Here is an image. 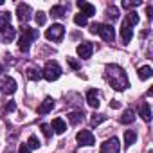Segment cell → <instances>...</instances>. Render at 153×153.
<instances>
[{
  "mask_svg": "<svg viewBox=\"0 0 153 153\" xmlns=\"http://www.w3.org/2000/svg\"><path fill=\"white\" fill-rule=\"evenodd\" d=\"M106 79L110 81V85L115 90H126L130 87L128 78H126V72L119 65H108L106 67Z\"/></svg>",
  "mask_w": 153,
  "mask_h": 153,
  "instance_id": "obj_1",
  "label": "cell"
},
{
  "mask_svg": "<svg viewBox=\"0 0 153 153\" xmlns=\"http://www.w3.org/2000/svg\"><path fill=\"white\" fill-rule=\"evenodd\" d=\"M36 38H38V31L36 29H31L27 25H22V36L18 40V49L22 52H27L29 47H31V42L36 40Z\"/></svg>",
  "mask_w": 153,
  "mask_h": 153,
  "instance_id": "obj_2",
  "label": "cell"
},
{
  "mask_svg": "<svg viewBox=\"0 0 153 153\" xmlns=\"http://www.w3.org/2000/svg\"><path fill=\"white\" fill-rule=\"evenodd\" d=\"M61 76V68L56 61H47L43 70H42V78H45L47 81H56Z\"/></svg>",
  "mask_w": 153,
  "mask_h": 153,
  "instance_id": "obj_3",
  "label": "cell"
},
{
  "mask_svg": "<svg viewBox=\"0 0 153 153\" xmlns=\"http://www.w3.org/2000/svg\"><path fill=\"white\" fill-rule=\"evenodd\" d=\"M63 34H65V27H63L61 24H52V25L47 29L45 38L51 40V42H61Z\"/></svg>",
  "mask_w": 153,
  "mask_h": 153,
  "instance_id": "obj_4",
  "label": "cell"
},
{
  "mask_svg": "<svg viewBox=\"0 0 153 153\" xmlns=\"http://www.w3.org/2000/svg\"><path fill=\"white\" fill-rule=\"evenodd\" d=\"M76 140H78L81 146H92L96 142V137L90 130H81L78 131V135H76Z\"/></svg>",
  "mask_w": 153,
  "mask_h": 153,
  "instance_id": "obj_5",
  "label": "cell"
},
{
  "mask_svg": "<svg viewBox=\"0 0 153 153\" xmlns=\"http://www.w3.org/2000/svg\"><path fill=\"white\" fill-rule=\"evenodd\" d=\"M119 149H121V142H119L117 137H112V139L105 140L103 146H101L103 153H119Z\"/></svg>",
  "mask_w": 153,
  "mask_h": 153,
  "instance_id": "obj_6",
  "label": "cell"
},
{
  "mask_svg": "<svg viewBox=\"0 0 153 153\" xmlns=\"http://www.w3.org/2000/svg\"><path fill=\"white\" fill-rule=\"evenodd\" d=\"M0 90H2L4 94H15L16 92V81L13 79V78H2V81H0Z\"/></svg>",
  "mask_w": 153,
  "mask_h": 153,
  "instance_id": "obj_7",
  "label": "cell"
},
{
  "mask_svg": "<svg viewBox=\"0 0 153 153\" xmlns=\"http://www.w3.org/2000/svg\"><path fill=\"white\" fill-rule=\"evenodd\" d=\"M76 51H78V56L81 59H88L92 56V52H94V45L90 42H83V43L78 45V49H76Z\"/></svg>",
  "mask_w": 153,
  "mask_h": 153,
  "instance_id": "obj_8",
  "label": "cell"
},
{
  "mask_svg": "<svg viewBox=\"0 0 153 153\" xmlns=\"http://www.w3.org/2000/svg\"><path fill=\"white\" fill-rule=\"evenodd\" d=\"M16 15H18V20L24 24L31 18V6L29 4H18L16 6Z\"/></svg>",
  "mask_w": 153,
  "mask_h": 153,
  "instance_id": "obj_9",
  "label": "cell"
},
{
  "mask_svg": "<svg viewBox=\"0 0 153 153\" xmlns=\"http://www.w3.org/2000/svg\"><path fill=\"white\" fill-rule=\"evenodd\" d=\"M97 34H101V38L105 42H114V38H115V31H114L112 25H103L101 24V29H99Z\"/></svg>",
  "mask_w": 153,
  "mask_h": 153,
  "instance_id": "obj_10",
  "label": "cell"
},
{
  "mask_svg": "<svg viewBox=\"0 0 153 153\" xmlns=\"http://www.w3.org/2000/svg\"><path fill=\"white\" fill-rule=\"evenodd\" d=\"M78 7L81 9V15H85L87 18L96 15V7H94L92 4H88V2H83V0H79V2H78Z\"/></svg>",
  "mask_w": 153,
  "mask_h": 153,
  "instance_id": "obj_11",
  "label": "cell"
},
{
  "mask_svg": "<svg viewBox=\"0 0 153 153\" xmlns=\"http://www.w3.org/2000/svg\"><path fill=\"white\" fill-rule=\"evenodd\" d=\"M87 103H88V106H92V108H99V92L97 90H88V94H87Z\"/></svg>",
  "mask_w": 153,
  "mask_h": 153,
  "instance_id": "obj_12",
  "label": "cell"
},
{
  "mask_svg": "<svg viewBox=\"0 0 153 153\" xmlns=\"http://www.w3.org/2000/svg\"><path fill=\"white\" fill-rule=\"evenodd\" d=\"M52 108H54V99L52 97H45L42 101V105L38 106V114H49Z\"/></svg>",
  "mask_w": 153,
  "mask_h": 153,
  "instance_id": "obj_13",
  "label": "cell"
},
{
  "mask_svg": "<svg viewBox=\"0 0 153 153\" xmlns=\"http://www.w3.org/2000/svg\"><path fill=\"white\" fill-rule=\"evenodd\" d=\"M52 130L58 133V135H61V133H65V130H67V124H65V121L63 119H54L52 121Z\"/></svg>",
  "mask_w": 153,
  "mask_h": 153,
  "instance_id": "obj_14",
  "label": "cell"
},
{
  "mask_svg": "<svg viewBox=\"0 0 153 153\" xmlns=\"http://www.w3.org/2000/svg\"><path fill=\"white\" fill-rule=\"evenodd\" d=\"M137 24H139V15H137L135 11H130V13L126 15V20H124V24H123V25L131 27V25H137Z\"/></svg>",
  "mask_w": 153,
  "mask_h": 153,
  "instance_id": "obj_15",
  "label": "cell"
},
{
  "mask_svg": "<svg viewBox=\"0 0 153 153\" xmlns=\"http://www.w3.org/2000/svg\"><path fill=\"white\" fill-rule=\"evenodd\" d=\"M153 76V70H151V67H148V65H144V67H140L139 68V79H142V81H146V79H149Z\"/></svg>",
  "mask_w": 153,
  "mask_h": 153,
  "instance_id": "obj_16",
  "label": "cell"
},
{
  "mask_svg": "<svg viewBox=\"0 0 153 153\" xmlns=\"http://www.w3.org/2000/svg\"><path fill=\"white\" fill-rule=\"evenodd\" d=\"M15 34H16V29H15L13 25H7V27L2 31V38H4V42H7V43L15 38Z\"/></svg>",
  "mask_w": 153,
  "mask_h": 153,
  "instance_id": "obj_17",
  "label": "cell"
},
{
  "mask_svg": "<svg viewBox=\"0 0 153 153\" xmlns=\"http://www.w3.org/2000/svg\"><path fill=\"white\" fill-rule=\"evenodd\" d=\"M139 115L146 121V123H149L151 121V108H149V105L148 103H144L142 106H140V110H139Z\"/></svg>",
  "mask_w": 153,
  "mask_h": 153,
  "instance_id": "obj_18",
  "label": "cell"
},
{
  "mask_svg": "<svg viewBox=\"0 0 153 153\" xmlns=\"http://www.w3.org/2000/svg\"><path fill=\"white\" fill-rule=\"evenodd\" d=\"M131 36H133L131 27L123 25V27H121V38H123V43H130V42H131Z\"/></svg>",
  "mask_w": 153,
  "mask_h": 153,
  "instance_id": "obj_19",
  "label": "cell"
},
{
  "mask_svg": "<svg viewBox=\"0 0 153 153\" xmlns=\"http://www.w3.org/2000/svg\"><path fill=\"white\" fill-rule=\"evenodd\" d=\"M133 121H135V112L130 110V108L124 110V114H123V117H121V123H123V124H131Z\"/></svg>",
  "mask_w": 153,
  "mask_h": 153,
  "instance_id": "obj_20",
  "label": "cell"
},
{
  "mask_svg": "<svg viewBox=\"0 0 153 153\" xmlns=\"http://www.w3.org/2000/svg\"><path fill=\"white\" fill-rule=\"evenodd\" d=\"M7 25H11V15L2 11V13H0V31H4Z\"/></svg>",
  "mask_w": 153,
  "mask_h": 153,
  "instance_id": "obj_21",
  "label": "cell"
},
{
  "mask_svg": "<svg viewBox=\"0 0 153 153\" xmlns=\"http://www.w3.org/2000/svg\"><path fill=\"white\" fill-rule=\"evenodd\" d=\"M25 74H27V78H29L31 81H38V79L42 78V70H38V68H34V67H29Z\"/></svg>",
  "mask_w": 153,
  "mask_h": 153,
  "instance_id": "obj_22",
  "label": "cell"
},
{
  "mask_svg": "<svg viewBox=\"0 0 153 153\" xmlns=\"http://www.w3.org/2000/svg\"><path fill=\"white\" fill-rule=\"evenodd\" d=\"M137 140V133L133 130H126L124 131V146H131Z\"/></svg>",
  "mask_w": 153,
  "mask_h": 153,
  "instance_id": "obj_23",
  "label": "cell"
},
{
  "mask_svg": "<svg viewBox=\"0 0 153 153\" xmlns=\"http://www.w3.org/2000/svg\"><path fill=\"white\" fill-rule=\"evenodd\" d=\"M68 121H70V124H79L83 121V112H72V114H68Z\"/></svg>",
  "mask_w": 153,
  "mask_h": 153,
  "instance_id": "obj_24",
  "label": "cell"
},
{
  "mask_svg": "<svg viewBox=\"0 0 153 153\" xmlns=\"http://www.w3.org/2000/svg\"><path fill=\"white\" fill-rule=\"evenodd\" d=\"M51 15L54 18H61V16H65V7L63 6H52L51 7Z\"/></svg>",
  "mask_w": 153,
  "mask_h": 153,
  "instance_id": "obj_25",
  "label": "cell"
},
{
  "mask_svg": "<svg viewBox=\"0 0 153 153\" xmlns=\"http://www.w3.org/2000/svg\"><path fill=\"white\" fill-rule=\"evenodd\" d=\"M27 146H29V149H38V148H40V140H38V137H36V135H31L29 140H27Z\"/></svg>",
  "mask_w": 153,
  "mask_h": 153,
  "instance_id": "obj_26",
  "label": "cell"
},
{
  "mask_svg": "<svg viewBox=\"0 0 153 153\" xmlns=\"http://www.w3.org/2000/svg\"><path fill=\"white\" fill-rule=\"evenodd\" d=\"M87 22H88V18H87L85 15H81V13L74 16V24H76V25H81V27H83V25H87Z\"/></svg>",
  "mask_w": 153,
  "mask_h": 153,
  "instance_id": "obj_27",
  "label": "cell"
},
{
  "mask_svg": "<svg viewBox=\"0 0 153 153\" xmlns=\"http://www.w3.org/2000/svg\"><path fill=\"white\" fill-rule=\"evenodd\" d=\"M34 20H36L38 25H45V22H47V15H45L43 11H38L36 16H34Z\"/></svg>",
  "mask_w": 153,
  "mask_h": 153,
  "instance_id": "obj_28",
  "label": "cell"
},
{
  "mask_svg": "<svg viewBox=\"0 0 153 153\" xmlns=\"http://www.w3.org/2000/svg\"><path fill=\"white\" fill-rule=\"evenodd\" d=\"M106 16H110L112 20H117V18H119V11H117V7H114V6L108 7V9H106Z\"/></svg>",
  "mask_w": 153,
  "mask_h": 153,
  "instance_id": "obj_29",
  "label": "cell"
},
{
  "mask_svg": "<svg viewBox=\"0 0 153 153\" xmlns=\"http://www.w3.org/2000/svg\"><path fill=\"white\" fill-rule=\"evenodd\" d=\"M103 121H106V115L97 114V115H94V117H92V121H90V123H92V126H97V124H101Z\"/></svg>",
  "mask_w": 153,
  "mask_h": 153,
  "instance_id": "obj_30",
  "label": "cell"
},
{
  "mask_svg": "<svg viewBox=\"0 0 153 153\" xmlns=\"http://www.w3.org/2000/svg\"><path fill=\"white\" fill-rule=\"evenodd\" d=\"M99 29H101V24H97V22L90 25V33H92V34H96V33H99Z\"/></svg>",
  "mask_w": 153,
  "mask_h": 153,
  "instance_id": "obj_31",
  "label": "cell"
},
{
  "mask_svg": "<svg viewBox=\"0 0 153 153\" xmlns=\"http://www.w3.org/2000/svg\"><path fill=\"white\" fill-rule=\"evenodd\" d=\"M42 130H43L45 137H51V135H52V131H51V126H49V124H42Z\"/></svg>",
  "mask_w": 153,
  "mask_h": 153,
  "instance_id": "obj_32",
  "label": "cell"
},
{
  "mask_svg": "<svg viewBox=\"0 0 153 153\" xmlns=\"http://www.w3.org/2000/svg\"><path fill=\"white\" fill-rule=\"evenodd\" d=\"M67 61H68V65H70L72 68H79V63H78V61H76L74 58H67Z\"/></svg>",
  "mask_w": 153,
  "mask_h": 153,
  "instance_id": "obj_33",
  "label": "cell"
},
{
  "mask_svg": "<svg viewBox=\"0 0 153 153\" xmlns=\"http://www.w3.org/2000/svg\"><path fill=\"white\" fill-rule=\"evenodd\" d=\"M6 110H7V112H15V110H16V105H15V101H9V103L6 105Z\"/></svg>",
  "mask_w": 153,
  "mask_h": 153,
  "instance_id": "obj_34",
  "label": "cell"
},
{
  "mask_svg": "<svg viewBox=\"0 0 153 153\" xmlns=\"http://www.w3.org/2000/svg\"><path fill=\"white\" fill-rule=\"evenodd\" d=\"M18 153H31V149H29L27 144H22V146L18 148Z\"/></svg>",
  "mask_w": 153,
  "mask_h": 153,
  "instance_id": "obj_35",
  "label": "cell"
},
{
  "mask_svg": "<svg viewBox=\"0 0 153 153\" xmlns=\"http://www.w3.org/2000/svg\"><path fill=\"white\" fill-rule=\"evenodd\" d=\"M140 2H139V0H137V2H123V6L124 7H135V6H139Z\"/></svg>",
  "mask_w": 153,
  "mask_h": 153,
  "instance_id": "obj_36",
  "label": "cell"
},
{
  "mask_svg": "<svg viewBox=\"0 0 153 153\" xmlns=\"http://www.w3.org/2000/svg\"><path fill=\"white\" fill-rule=\"evenodd\" d=\"M146 13H148V16L151 18V16H153V7H151V6H148V9H146Z\"/></svg>",
  "mask_w": 153,
  "mask_h": 153,
  "instance_id": "obj_37",
  "label": "cell"
},
{
  "mask_svg": "<svg viewBox=\"0 0 153 153\" xmlns=\"http://www.w3.org/2000/svg\"><path fill=\"white\" fill-rule=\"evenodd\" d=\"M2 4H4V0H0V6H2Z\"/></svg>",
  "mask_w": 153,
  "mask_h": 153,
  "instance_id": "obj_38",
  "label": "cell"
}]
</instances>
